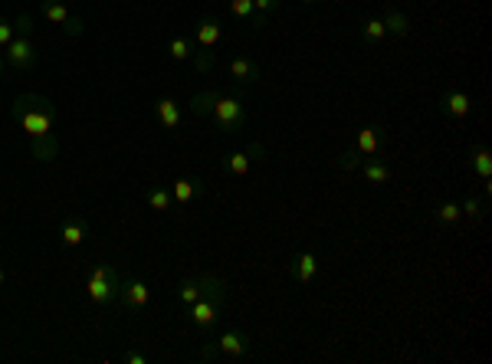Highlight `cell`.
<instances>
[{
  "label": "cell",
  "instance_id": "1",
  "mask_svg": "<svg viewBox=\"0 0 492 364\" xmlns=\"http://www.w3.org/2000/svg\"><path fill=\"white\" fill-rule=\"evenodd\" d=\"M10 112H14V119L20 122V128H23L30 138L50 135L53 125H56V105H53V99H46V95H40V92L17 95Z\"/></svg>",
  "mask_w": 492,
  "mask_h": 364
},
{
  "label": "cell",
  "instance_id": "2",
  "mask_svg": "<svg viewBox=\"0 0 492 364\" xmlns=\"http://www.w3.org/2000/svg\"><path fill=\"white\" fill-rule=\"evenodd\" d=\"M119 272L112 269V266H95L89 276H85V296L92 299L95 305H109L119 299Z\"/></svg>",
  "mask_w": 492,
  "mask_h": 364
},
{
  "label": "cell",
  "instance_id": "3",
  "mask_svg": "<svg viewBox=\"0 0 492 364\" xmlns=\"http://www.w3.org/2000/svg\"><path fill=\"white\" fill-rule=\"evenodd\" d=\"M210 115L223 135H237L246 125V109H243V102H240V95H220Z\"/></svg>",
  "mask_w": 492,
  "mask_h": 364
},
{
  "label": "cell",
  "instance_id": "4",
  "mask_svg": "<svg viewBox=\"0 0 492 364\" xmlns=\"http://www.w3.org/2000/svg\"><path fill=\"white\" fill-rule=\"evenodd\" d=\"M217 355L223 361H240V358H250L253 355V338L240 328H230L223 331L220 338H217Z\"/></svg>",
  "mask_w": 492,
  "mask_h": 364
},
{
  "label": "cell",
  "instance_id": "5",
  "mask_svg": "<svg viewBox=\"0 0 492 364\" xmlns=\"http://www.w3.org/2000/svg\"><path fill=\"white\" fill-rule=\"evenodd\" d=\"M4 63H7L10 69H17V73L33 69L36 66V50H33V43H30V36H14V40L4 46Z\"/></svg>",
  "mask_w": 492,
  "mask_h": 364
},
{
  "label": "cell",
  "instance_id": "6",
  "mask_svg": "<svg viewBox=\"0 0 492 364\" xmlns=\"http://www.w3.org/2000/svg\"><path fill=\"white\" fill-rule=\"evenodd\" d=\"M440 112L450 115V119H466L469 112H473V99L463 89H450V92L440 95Z\"/></svg>",
  "mask_w": 492,
  "mask_h": 364
},
{
  "label": "cell",
  "instance_id": "7",
  "mask_svg": "<svg viewBox=\"0 0 492 364\" xmlns=\"http://www.w3.org/2000/svg\"><path fill=\"white\" fill-rule=\"evenodd\" d=\"M119 299H122V305H128V309H144L148 299H151V289H148V282H141V279H125L119 286Z\"/></svg>",
  "mask_w": 492,
  "mask_h": 364
},
{
  "label": "cell",
  "instance_id": "8",
  "mask_svg": "<svg viewBox=\"0 0 492 364\" xmlns=\"http://www.w3.org/2000/svg\"><path fill=\"white\" fill-rule=\"evenodd\" d=\"M191 318H194V325L200 331H210L213 325H217V318H220V305L200 296L194 305H191Z\"/></svg>",
  "mask_w": 492,
  "mask_h": 364
},
{
  "label": "cell",
  "instance_id": "9",
  "mask_svg": "<svg viewBox=\"0 0 492 364\" xmlns=\"http://www.w3.org/2000/svg\"><path fill=\"white\" fill-rule=\"evenodd\" d=\"M197 286H200V296L217 302V305H223L230 296V286L217 276V272H200V276H197Z\"/></svg>",
  "mask_w": 492,
  "mask_h": 364
},
{
  "label": "cell",
  "instance_id": "10",
  "mask_svg": "<svg viewBox=\"0 0 492 364\" xmlns=\"http://www.w3.org/2000/svg\"><path fill=\"white\" fill-rule=\"evenodd\" d=\"M358 171H361V174H365V181L368 184H387L390 178H394V171H390V164L387 161H381V158H378V154H371V158H365V161L358 164Z\"/></svg>",
  "mask_w": 492,
  "mask_h": 364
},
{
  "label": "cell",
  "instance_id": "11",
  "mask_svg": "<svg viewBox=\"0 0 492 364\" xmlns=\"http://www.w3.org/2000/svg\"><path fill=\"white\" fill-rule=\"evenodd\" d=\"M30 154H33L40 164H50L60 158V138L53 135H40V138H30Z\"/></svg>",
  "mask_w": 492,
  "mask_h": 364
},
{
  "label": "cell",
  "instance_id": "12",
  "mask_svg": "<svg viewBox=\"0 0 492 364\" xmlns=\"http://www.w3.org/2000/svg\"><path fill=\"white\" fill-rule=\"evenodd\" d=\"M381 144H384V132L381 125H365L361 132H358V144H355V151L358 154H365V158H371V154L381 151Z\"/></svg>",
  "mask_w": 492,
  "mask_h": 364
},
{
  "label": "cell",
  "instance_id": "13",
  "mask_svg": "<svg viewBox=\"0 0 492 364\" xmlns=\"http://www.w3.org/2000/svg\"><path fill=\"white\" fill-rule=\"evenodd\" d=\"M220 33H223V26L217 17H200L197 20V46H204V50H213L217 43H220Z\"/></svg>",
  "mask_w": 492,
  "mask_h": 364
},
{
  "label": "cell",
  "instance_id": "14",
  "mask_svg": "<svg viewBox=\"0 0 492 364\" xmlns=\"http://www.w3.org/2000/svg\"><path fill=\"white\" fill-rule=\"evenodd\" d=\"M230 76L237 79L240 85H253L256 79L263 76V69H260V63L250 60V56H237V60L230 63Z\"/></svg>",
  "mask_w": 492,
  "mask_h": 364
},
{
  "label": "cell",
  "instance_id": "15",
  "mask_svg": "<svg viewBox=\"0 0 492 364\" xmlns=\"http://www.w3.org/2000/svg\"><path fill=\"white\" fill-rule=\"evenodd\" d=\"M154 115H158V122H161L168 132H178V128H181V115H184V112H181V105L174 99H158V102H154Z\"/></svg>",
  "mask_w": 492,
  "mask_h": 364
},
{
  "label": "cell",
  "instance_id": "16",
  "mask_svg": "<svg viewBox=\"0 0 492 364\" xmlns=\"http://www.w3.org/2000/svg\"><path fill=\"white\" fill-rule=\"evenodd\" d=\"M469 171H473L479 181L489 184L492 181V151L489 148H473V151H469Z\"/></svg>",
  "mask_w": 492,
  "mask_h": 364
},
{
  "label": "cell",
  "instance_id": "17",
  "mask_svg": "<svg viewBox=\"0 0 492 364\" xmlns=\"http://www.w3.org/2000/svg\"><path fill=\"white\" fill-rule=\"evenodd\" d=\"M381 23H384V30H387V33H394V36H407L410 33L407 14H404V10H397V7H384Z\"/></svg>",
  "mask_w": 492,
  "mask_h": 364
},
{
  "label": "cell",
  "instance_id": "18",
  "mask_svg": "<svg viewBox=\"0 0 492 364\" xmlns=\"http://www.w3.org/2000/svg\"><path fill=\"white\" fill-rule=\"evenodd\" d=\"M60 237L66 246H79L85 237H89V223H85L82 217H69V220L60 227Z\"/></svg>",
  "mask_w": 492,
  "mask_h": 364
},
{
  "label": "cell",
  "instance_id": "19",
  "mask_svg": "<svg viewBox=\"0 0 492 364\" xmlns=\"http://www.w3.org/2000/svg\"><path fill=\"white\" fill-rule=\"evenodd\" d=\"M204 191V184H200V178H178L174 181V187H171V197L178 203H191L197 194Z\"/></svg>",
  "mask_w": 492,
  "mask_h": 364
},
{
  "label": "cell",
  "instance_id": "20",
  "mask_svg": "<svg viewBox=\"0 0 492 364\" xmlns=\"http://www.w3.org/2000/svg\"><path fill=\"white\" fill-rule=\"evenodd\" d=\"M276 10H282V0H253V17L246 20V23H250V30H263L266 17H269V14H276Z\"/></svg>",
  "mask_w": 492,
  "mask_h": 364
},
{
  "label": "cell",
  "instance_id": "21",
  "mask_svg": "<svg viewBox=\"0 0 492 364\" xmlns=\"http://www.w3.org/2000/svg\"><path fill=\"white\" fill-rule=\"evenodd\" d=\"M217 99H220L217 89H204V92H197L194 99L187 102V105H191V112H194L197 119H207V115L213 112V105H217Z\"/></svg>",
  "mask_w": 492,
  "mask_h": 364
},
{
  "label": "cell",
  "instance_id": "22",
  "mask_svg": "<svg viewBox=\"0 0 492 364\" xmlns=\"http://www.w3.org/2000/svg\"><path fill=\"white\" fill-rule=\"evenodd\" d=\"M315 272H319V259H315V253H302L296 259V279L306 286V282L315 279Z\"/></svg>",
  "mask_w": 492,
  "mask_h": 364
},
{
  "label": "cell",
  "instance_id": "23",
  "mask_svg": "<svg viewBox=\"0 0 492 364\" xmlns=\"http://www.w3.org/2000/svg\"><path fill=\"white\" fill-rule=\"evenodd\" d=\"M361 43H381L384 36H387V30H384V23H381V17H374V20H365L361 23Z\"/></svg>",
  "mask_w": 492,
  "mask_h": 364
},
{
  "label": "cell",
  "instance_id": "24",
  "mask_svg": "<svg viewBox=\"0 0 492 364\" xmlns=\"http://www.w3.org/2000/svg\"><path fill=\"white\" fill-rule=\"evenodd\" d=\"M459 210H463V217H473V220H483L486 217V200L476 194H466L463 197V203H459Z\"/></svg>",
  "mask_w": 492,
  "mask_h": 364
},
{
  "label": "cell",
  "instance_id": "25",
  "mask_svg": "<svg viewBox=\"0 0 492 364\" xmlns=\"http://www.w3.org/2000/svg\"><path fill=\"white\" fill-rule=\"evenodd\" d=\"M43 17L50 20V23L63 26L69 17H73V14H69V10L63 7V4H56V0H43Z\"/></svg>",
  "mask_w": 492,
  "mask_h": 364
},
{
  "label": "cell",
  "instance_id": "26",
  "mask_svg": "<svg viewBox=\"0 0 492 364\" xmlns=\"http://www.w3.org/2000/svg\"><path fill=\"white\" fill-rule=\"evenodd\" d=\"M197 299H200V286H197V276H194V279H184V282H181V286H178V302L191 309V305H194Z\"/></svg>",
  "mask_w": 492,
  "mask_h": 364
},
{
  "label": "cell",
  "instance_id": "27",
  "mask_svg": "<svg viewBox=\"0 0 492 364\" xmlns=\"http://www.w3.org/2000/svg\"><path fill=\"white\" fill-rule=\"evenodd\" d=\"M223 164H227L230 174H237V178H243L246 171H250V154H246V151H230V154H227V161H223Z\"/></svg>",
  "mask_w": 492,
  "mask_h": 364
},
{
  "label": "cell",
  "instance_id": "28",
  "mask_svg": "<svg viewBox=\"0 0 492 364\" xmlns=\"http://www.w3.org/2000/svg\"><path fill=\"white\" fill-rule=\"evenodd\" d=\"M171 203H174L171 191H164V187H151L148 191V207L151 210H171Z\"/></svg>",
  "mask_w": 492,
  "mask_h": 364
},
{
  "label": "cell",
  "instance_id": "29",
  "mask_svg": "<svg viewBox=\"0 0 492 364\" xmlns=\"http://www.w3.org/2000/svg\"><path fill=\"white\" fill-rule=\"evenodd\" d=\"M191 60H194V69H197V73L204 76V73H210V69L217 66V53H213V50H204V46H200L197 53H191Z\"/></svg>",
  "mask_w": 492,
  "mask_h": 364
},
{
  "label": "cell",
  "instance_id": "30",
  "mask_svg": "<svg viewBox=\"0 0 492 364\" xmlns=\"http://www.w3.org/2000/svg\"><path fill=\"white\" fill-rule=\"evenodd\" d=\"M168 53H171V60H178V63H184V60H191V53H194V46L184 40V36H174V40L168 43Z\"/></svg>",
  "mask_w": 492,
  "mask_h": 364
},
{
  "label": "cell",
  "instance_id": "31",
  "mask_svg": "<svg viewBox=\"0 0 492 364\" xmlns=\"http://www.w3.org/2000/svg\"><path fill=\"white\" fill-rule=\"evenodd\" d=\"M433 217H437L440 223H446V227H450V223H456L459 217H463V210H459V203L446 200V203H440V207H437V213H433Z\"/></svg>",
  "mask_w": 492,
  "mask_h": 364
},
{
  "label": "cell",
  "instance_id": "32",
  "mask_svg": "<svg viewBox=\"0 0 492 364\" xmlns=\"http://www.w3.org/2000/svg\"><path fill=\"white\" fill-rule=\"evenodd\" d=\"M230 14L237 20H250L253 17V0H230Z\"/></svg>",
  "mask_w": 492,
  "mask_h": 364
},
{
  "label": "cell",
  "instance_id": "33",
  "mask_svg": "<svg viewBox=\"0 0 492 364\" xmlns=\"http://www.w3.org/2000/svg\"><path fill=\"white\" fill-rule=\"evenodd\" d=\"M365 161V154H358V151H345L338 158V164H341V171H358V164Z\"/></svg>",
  "mask_w": 492,
  "mask_h": 364
},
{
  "label": "cell",
  "instance_id": "34",
  "mask_svg": "<svg viewBox=\"0 0 492 364\" xmlns=\"http://www.w3.org/2000/svg\"><path fill=\"white\" fill-rule=\"evenodd\" d=\"M14 30H17V36H33V17H30V14H20Z\"/></svg>",
  "mask_w": 492,
  "mask_h": 364
},
{
  "label": "cell",
  "instance_id": "35",
  "mask_svg": "<svg viewBox=\"0 0 492 364\" xmlns=\"http://www.w3.org/2000/svg\"><path fill=\"white\" fill-rule=\"evenodd\" d=\"M63 30H66V36H82L85 33V20L82 17H69L66 23H63Z\"/></svg>",
  "mask_w": 492,
  "mask_h": 364
},
{
  "label": "cell",
  "instance_id": "36",
  "mask_svg": "<svg viewBox=\"0 0 492 364\" xmlns=\"http://www.w3.org/2000/svg\"><path fill=\"white\" fill-rule=\"evenodd\" d=\"M14 36H17V30H14V23H10V20H4V17H0V50H4V46H7V43L14 40Z\"/></svg>",
  "mask_w": 492,
  "mask_h": 364
},
{
  "label": "cell",
  "instance_id": "37",
  "mask_svg": "<svg viewBox=\"0 0 492 364\" xmlns=\"http://www.w3.org/2000/svg\"><path fill=\"white\" fill-rule=\"evenodd\" d=\"M246 154H250V161H263V158H266V144L263 141H250V144H246Z\"/></svg>",
  "mask_w": 492,
  "mask_h": 364
},
{
  "label": "cell",
  "instance_id": "38",
  "mask_svg": "<svg viewBox=\"0 0 492 364\" xmlns=\"http://www.w3.org/2000/svg\"><path fill=\"white\" fill-rule=\"evenodd\" d=\"M122 361H128V364H148V358L135 355V351H128V355H122Z\"/></svg>",
  "mask_w": 492,
  "mask_h": 364
},
{
  "label": "cell",
  "instance_id": "39",
  "mask_svg": "<svg viewBox=\"0 0 492 364\" xmlns=\"http://www.w3.org/2000/svg\"><path fill=\"white\" fill-rule=\"evenodd\" d=\"M4 66H7V63H4V53H0V73H4Z\"/></svg>",
  "mask_w": 492,
  "mask_h": 364
},
{
  "label": "cell",
  "instance_id": "40",
  "mask_svg": "<svg viewBox=\"0 0 492 364\" xmlns=\"http://www.w3.org/2000/svg\"><path fill=\"white\" fill-rule=\"evenodd\" d=\"M302 4H325V0H302Z\"/></svg>",
  "mask_w": 492,
  "mask_h": 364
},
{
  "label": "cell",
  "instance_id": "41",
  "mask_svg": "<svg viewBox=\"0 0 492 364\" xmlns=\"http://www.w3.org/2000/svg\"><path fill=\"white\" fill-rule=\"evenodd\" d=\"M0 286H4V266H0Z\"/></svg>",
  "mask_w": 492,
  "mask_h": 364
}]
</instances>
